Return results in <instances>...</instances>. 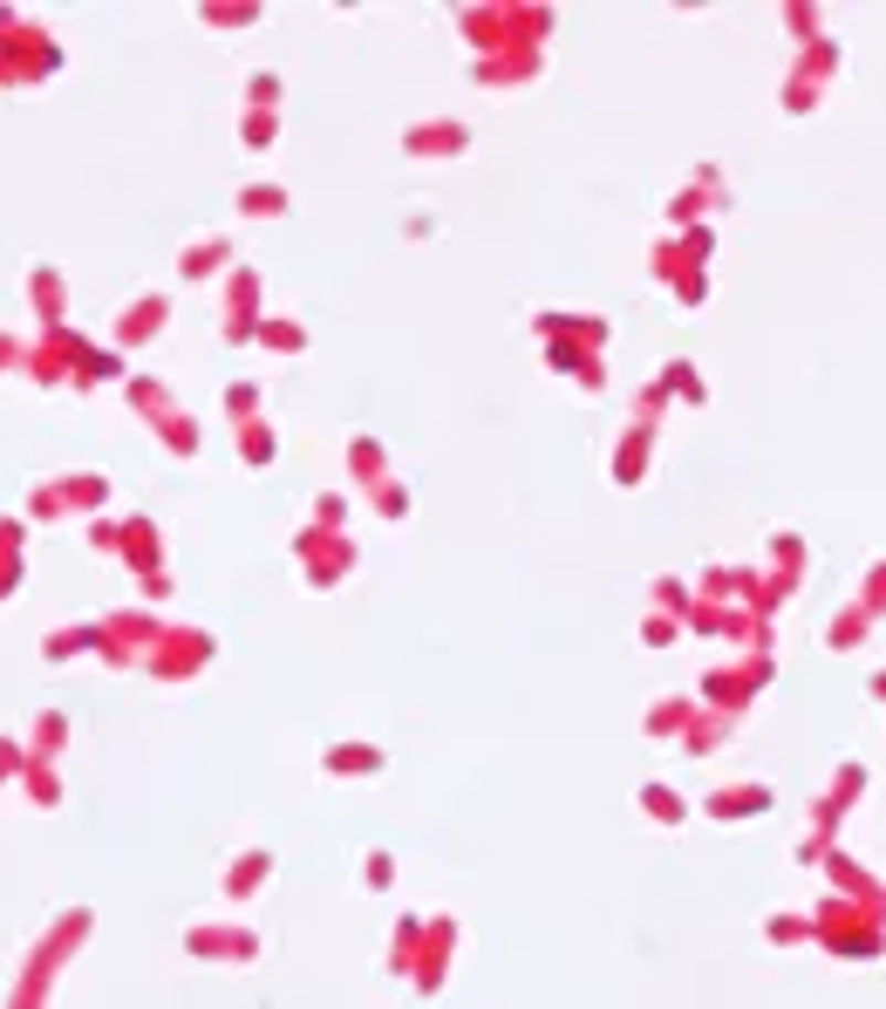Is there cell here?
<instances>
[{"mask_svg":"<svg viewBox=\"0 0 886 1009\" xmlns=\"http://www.w3.org/2000/svg\"><path fill=\"white\" fill-rule=\"evenodd\" d=\"M198 662H205V641H198L191 628H178L165 649H157V675H191Z\"/></svg>","mask_w":886,"mask_h":1009,"instance_id":"obj_1","label":"cell"},{"mask_svg":"<svg viewBox=\"0 0 886 1009\" xmlns=\"http://www.w3.org/2000/svg\"><path fill=\"white\" fill-rule=\"evenodd\" d=\"M191 955H232V961H246V955H253V935H239V927H232V935H225V927H198Z\"/></svg>","mask_w":886,"mask_h":1009,"instance_id":"obj_2","label":"cell"},{"mask_svg":"<svg viewBox=\"0 0 886 1009\" xmlns=\"http://www.w3.org/2000/svg\"><path fill=\"white\" fill-rule=\"evenodd\" d=\"M376 750L369 744H341V750H328V771H341V778H361V771H376Z\"/></svg>","mask_w":886,"mask_h":1009,"instance_id":"obj_3","label":"cell"},{"mask_svg":"<svg viewBox=\"0 0 886 1009\" xmlns=\"http://www.w3.org/2000/svg\"><path fill=\"white\" fill-rule=\"evenodd\" d=\"M266 880V853H246L232 873H225V894H253V886Z\"/></svg>","mask_w":886,"mask_h":1009,"instance_id":"obj_4","label":"cell"},{"mask_svg":"<svg viewBox=\"0 0 886 1009\" xmlns=\"http://www.w3.org/2000/svg\"><path fill=\"white\" fill-rule=\"evenodd\" d=\"M709 805H716V812H757V805H763V791H757V785H737V791H716Z\"/></svg>","mask_w":886,"mask_h":1009,"instance_id":"obj_5","label":"cell"},{"mask_svg":"<svg viewBox=\"0 0 886 1009\" xmlns=\"http://www.w3.org/2000/svg\"><path fill=\"white\" fill-rule=\"evenodd\" d=\"M62 737H68V723H62V716H42V723H34V750H42V757H55V750H62Z\"/></svg>","mask_w":886,"mask_h":1009,"instance_id":"obj_6","label":"cell"},{"mask_svg":"<svg viewBox=\"0 0 886 1009\" xmlns=\"http://www.w3.org/2000/svg\"><path fill=\"white\" fill-rule=\"evenodd\" d=\"M28 791H34V805H55V798H62V785H55L49 764H28Z\"/></svg>","mask_w":886,"mask_h":1009,"instance_id":"obj_7","label":"cell"},{"mask_svg":"<svg viewBox=\"0 0 886 1009\" xmlns=\"http://www.w3.org/2000/svg\"><path fill=\"white\" fill-rule=\"evenodd\" d=\"M89 641H96L89 628H62V634L49 641V655H75V649H89Z\"/></svg>","mask_w":886,"mask_h":1009,"instance_id":"obj_8","label":"cell"},{"mask_svg":"<svg viewBox=\"0 0 886 1009\" xmlns=\"http://www.w3.org/2000/svg\"><path fill=\"white\" fill-rule=\"evenodd\" d=\"M648 812H655V819H675V812H682V805H675V791H662V785H648Z\"/></svg>","mask_w":886,"mask_h":1009,"instance_id":"obj_9","label":"cell"},{"mask_svg":"<svg viewBox=\"0 0 886 1009\" xmlns=\"http://www.w3.org/2000/svg\"><path fill=\"white\" fill-rule=\"evenodd\" d=\"M648 731H655V737H668V731H682V710H675V703H668V710H655V716H648Z\"/></svg>","mask_w":886,"mask_h":1009,"instance_id":"obj_10","label":"cell"},{"mask_svg":"<svg viewBox=\"0 0 886 1009\" xmlns=\"http://www.w3.org/2000/svg\"><path fill=\"white\" fill-rule=\"evenodd\" d=\"M14 771H28V764H21V750L8 737H0V778H14Z\"/></svg>","mask_w":886,"mask_h":1009,"instance_id":"obj_11","label":"cell"},{"mask_svg":"<svg viewBox=\"0 0 886 1009\" xmlns=\"http://www.w3.org/2000/svg\"><path fill=\"white\" fill-rule=\"evenodd\" d=\"M873 690H879V696H886V675H879V682H873Z\"/></svg>","mask_w":886,"mask_h":1009,"instance_id":"obj_12","label":"cell"}]
</instances>
